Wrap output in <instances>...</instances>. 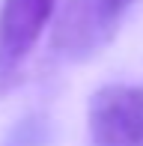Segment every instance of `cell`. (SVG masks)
I'll list each match as a JSON object with an SVG mask.
<instances>
[{"instance_id":"obj_1","label":"cell","mask_w":143,"mask_h":146,"mask_svg":"<svg viewBox=\"0 0 143 146\" xmlns=\"http://www.w3.org/2000/svg\"><path fill=\"white\" fill-rule=\"evenodd\" d=\"M134 0H66L54 18L51 48L63 60H89L113 42Z\"/></svg>"},{"instance_id":"obj_2","label":"cell","mask_w":143,"mask_h":146,"mask_svg":"<svg viewBox=\"0 0 143 146\" xmlns=\"http://www.w3.org/2000/svg\"><path fill=\"white\" fill-rule=\"evenodd\" d=\"M93 146H143V87L107 84L87 110Z\"/></svg>"},{"instance_id":"obj_3","label":"cell","mask_w":143,"mask_h":146,"mask_svg":"<svg viewBox=\"0 0 143 146\" xmlns=\"http://www.w3.org/2000/svg\"><path fill=\"white\" fill-rule=\"evenodd\" d=\"M60 0H3L0 6V92L15 84L18 69L36 42L42 39L48 21L54 18Z\"/></svg>"},{"instance_id":"obj_4","label":"cell","mask_w":143,"mask_h":146,"mask_svg":"<svg viewBox=\"0 0 143 146\" xmlns=\"http://www.w3.org/2000/svg\"><path fill=\"white\" fill-rule=\"evenodd\" d=\"M48 143V122L42 116H27L12 128L3 146H45Z\"/></svg>"}]
</instances>
